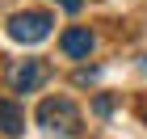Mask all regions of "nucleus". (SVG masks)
<instances>
[{"mask_svg": "<svg viewBox=\"0 0 147 139\" xmlns=\"http://www.w3.org/2000/svg\"><path fill=\"white\" fill-rule=\"evenodd\" d=\"M143 76H147V59H143Z\"/></svg>", "mask_w": 147, "mask_h": 139, "instance_id": "8", "label": "nucleus"}, {"mask_svg": "<svg viewBox=\"0 0 147 139\" xmlns=\"http://www.w3.org/2000/svg\"><path fill=\"white\" fill-rule=\"evenodd\" d=\"M63 51H67L71 59H88V51H92V34H88V30H80V25H71L67 34H63Z\"/></svg>", "mask_w": 147, "mask_h": 139, "instance_id": "4", "label": "nucleus"}, {"mask_svg": "<svg viewBox=\"0 0 147 139\" xmlns=\"http://www.w3.org/2000/svg\"><path fill=\"white\" fill-rule=\"evenodd\" d=\"M92 110H97V114H109V110H113V101H109V97H97V105H92Z\"/></svg>", "mask_w": 147, "mask_h": 139, "instance_id": "6", "label": "nucleus"}, {"mask_svg": "<svg viewBox=\"0 0 147 139\" xmlns=\"http://www.w3.org/2000/svg\"><path fill=\"white\" fill-rule=\"evenodd\" d=\"M38 122H42V131H51V135H59V139L80 135V110L67 97H46V101L38 105Z\"/></svg>", "mask_w": 147, "mask_h": 139, "instance_id": "1", "label": "nucleus"}, {"mask_svg": "<svg viewBox=\"0 0 147 139\" xmlns=\"http://www.w3.org/2000/svg\"><path fill=\"white\" fill-rule=\"evenodd\" d=\"M42 80H46V63H38V59H21V63H13V68H9L13 93H34Z\"/></svg>", "mask_w": 147, "mask_h": 139, "instance_id": "3", "label": "nucleus"}, {"mask_svg": "<svg viewBox=\"0 0 147 139\" xmlns=\"http://www.w3.org/2000/svg\"><path fill=\"white\" fill-rule=\"evenodd\" d=\"M0 131H4V135H17V131H21V110L13 101H0Z\"/></svg>", "mask_w": 147, "mask_h": 139, "instance_id": "5", "label": "nucleus"}, {"mask_svg": "<svg viewBox=\"0 0 147 139\" xmlns=\"http://www.w3.org/2000/svg\"><path fill=\"white\" fill-rule=\"evenodd\" d=\"M59 9H67V13H80V4H84V0H55Z\"/></svg>", "mask_w": 147, "mask_h": 139, "instance_id": "7", "label": "nucleus"}, {"mask_svg": "<svg viewBox=\"0 0 147 139\" xmlns=\"http://www.w3.org/2000/svg\"><path fill=\"white\" fill-rule=\"evenodd\" d=\"M51 17H46V13H17V17H13L9 21V34L17 38V42H42L46 34H51Z\"/></svg>", "mask_w": 147, "mask_h": 139, "instance_id": "2", "label": "nucleus"}]
</instances>
